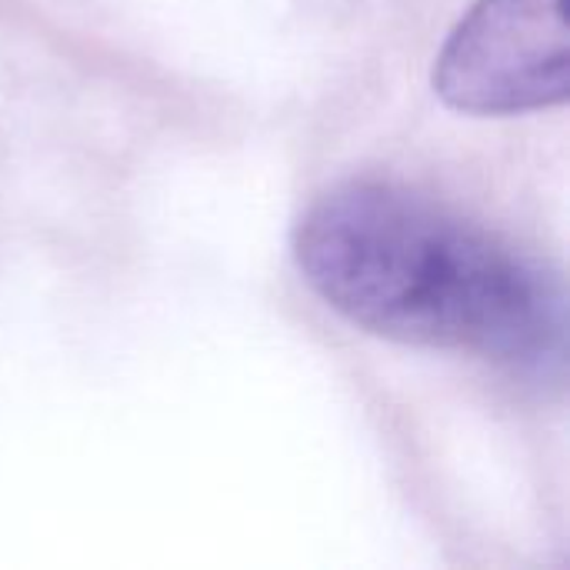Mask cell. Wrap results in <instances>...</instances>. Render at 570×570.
<instances>
[{
  "mask_svg": "<svg viewBox=\"0 0 570 570\" xmlns=\"http://www.w3.org/2000/svg\"><path fill=\"white\" fill-rule=\"evenodd\" d=\"M294 261L331 311L377 337L471 351L534 377L564 367L558 271L411 187L324 190L294 227Z\"/></svg>",
  "mask_w": 570,
  "mask_h": 570,
  "instance_id": "6da1fadb",
  "label": "cell"
},
{
  "mask_svg": "<svg viewBox=\"0 0 570 570\" xmlns=\"http://www.w3.org/2000/svg\"><path fill=\"white\" fill-rule=\"evenodd\" d=\"M438 97L464 114L504 117L564 104L570 37L564 0H474L434 63Z\"/></svg>",
  "mask_w": 570,
  "mask_h": 570,
  "instance_id": "7a4b0ae2",
  "label": "cell"
}]
</instances>
